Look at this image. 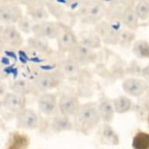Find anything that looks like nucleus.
Segmentation results:
<instances>
[{
    "instance_id": "nucleus-1",
    "label": "nucleus",
    "mask_w": 149,
    "mask_h": 149,
    "mask_svg": "<svg viewBox=\"0 0 149 149\" xmlns=\"http://www.w3.org/2000/svg\"><path fill=\"white\" fill-rule=\"evenodd\" d=\"M74 118L75 124L83 131H89L95 128L102 120L96 102L81 105Z\"/></svg>"
},
{
    "instance_id": "nucleus-2",
    "label": "nucleus",
    "mask_w": 149,
    "mask_h": 149,
    "mask_svg": "<svg viewBox=\"0 0 149 149\" xmlns=\"http://www.w3.org/2000/svg\"><path fill=\"white\" fill-rule=\"evenodd\" d=\"M65 75L59 70L41 73L33 81L34 87L41 92H48L58 88L64 80Z\"/></svg>"
},
{
    "instance_id": "nucleus-3",
    "label": "nucleus",
    "mask_w": 149,
    "mask_h": 149,
    "mask_svg": "<svg viewBox=\"0 0 149 149\" xmlns=\"http://www.w3.org/2000/svg\"><path fill=\"white\" fill-rule=\"evenodd\" d=\"M105 5L100 1H89L79 7V15L84 22L96 24L106 15Z\"/></svg>"
},
{
    "instance_id": "nucleus-4",
    "label": "nucleus",
    "mask_w": 149,
    "mask_h": 149,
    "mask_svg": "<svg viewBox=\"0 0 149 149\" xmlns=\"http://www.w3.org/2000/svg\"><path fill=\"white\" fill-rule=\"evenodd\" d=\"M120 31L121 29L120 28L119 21L103 22L97 26L95 31L101 39L108 45L119 44Z\"/></svg>"
},
{
    "instance_id": "nucleus-5",
    "label": "nucleus",
    "mask_w": 149,
    "mask_h": 149,
    "mask_svg": "<svg viewBox=\"0 0 149 149\" xmlns=\"http://www.w3.org/2000/svg\"><path fill=\"white\" fill-rule=\"evenodd\" d=\"M62 23L42 21L34 24L33 34L34 37L42 39H56L61 31Z\"/></svg>"
},
{
    "instance_id": "nucleus-6",
    "label": "nucleus",
    "mask_w": 149,
    "mask_h": 149,
    "mask_svg": "<svg viewBox=\"0 0 149 149\" xmlns=\"http://www.w3.org/2000/svg\"><path fill=\"white\" fill-rule=\"evenodd\" d=\"M56 42L59 52L69 53L78 44L79 40L70 26L62 24L61 31L56 38Z\"/></svg>"
},
{
    "instance_id": "nucleus-7",
    "label": "nucleus",
    "mask_w": 149,
    "mask_h": 149,
    "mask_svg": "<svg viewBox=\"0 0 149 149\" xmlns=\"http://www.w3.org/2000/svg\"><path fill=\"white\" fill-rule=\"evenodd\" d=\"M68 57L73 59L81 66L94 63L97 59V54L91 49L79 42L68 53Z\"/></svg>"
},
{
    "instance_id": "nucleus-8",
    "label": "nucleus",
    "mask_w": 149,
    "mask_h": 149,
    "mask_svg": "<svg viewBox=\"0 0 149 149\" xmlns=\"http://www.w3.org/2000/svg\"><path fill=\"white\" fill-rule=\"evenodd\" d=\"M80 106L81 103L79 102L78 98L76 96L70 94L62 95L58 102V108L60 114L69 117H74Z\"/></svg>"
},
{
    "instance_id": "nucleus-9",
    "label": "nucleus",
    "mask_w": 149,
    "mask_h": 149,
    "mask_svg": "<svg viewBox=\"0 0 149 149\" xmlns=\"http://www.w3.org/2000/svg\"><path fill=\"white\" fill-rule=\"evenodd\" d=\"M26 96L14 92H9L4 95L1 101V105L7 110L17 113L26 108Z\"/></svg>"
},
{
    "instance_id": "nucleus-10",
    "label": "nucleus",
    "mask_w": 149,
    "mask_h": 149,
    "mask_svg": "<svg viewBox=\"0 0 149 149\" xmlns=\"http://www.w3.org/2000/svg\"><path fill=\"white\" fill-rule=\"evenodd\" d=\"M1 39L10 47L19 49L23 45L24 39L18 28L14 25H6L1 31Z\"/></svg>"
},
{
    "instance_id": "nucleus-11",
    "label": "nucleus",
    "mask_w": 149,
    "mask_h": 149,
    "mask_svg": "<svg viewBox=\"0 0 149 149\" xmlns=\"http://www.w3.org/2000/svg\"><path fill=\"white\" fill-rule=\"evenodd\" d=\"M16 123L20 129H34L38 125V117L34 110L24 108L17 113Z\"/></svg>"
},
{
    "instance_id": "nucleus-12",
    "label": "nucleus",
    "mask_w": 149,
    "mask_h": 149,
    "mask_svg": "<svg viewBox=\"0 0 149 149\" xmlns=\"http://www.w3.org/2000/svg\"><path fill=\"white\" fill-rule=\"evenodd\" d=\"M22 17V10L19 6L14 4H4L1 6L0 19L3 24L6 25L17 24Z\"/></svg>"
},
{
    "instance_id": "nucleus-13",
    "label": "nucleus",
    "mask_w": 149,
    "mask_h": 149,
    "mask_svg": "<svg viewBox=\"0 0 149 149\" xmlns=\"http://www.w3.org/2000/svg\"><path fill=\"white\" fill-rule=\"evenodd\" d=\"M148 88L146 81L141 79L130 77L123 81L122 88L126 94L133 97H139L142 95Z\"/></svg>"
},
{
    "instance_id": "nucleus-14",
    "label": "nucleus",
    "mask_w": 149,
    "mask_h": 149,
    "mask_svg": "<svg viewBox=\"0 0 149 149\" xmlns=\"http://www.w3.org/2000/svg\"><path fill=\"white\" fill-rule=\"evenodd\" d=\"M57 106V97L53 93H43L38 99V107L40 113L45 116L52 115Z\"/></svg>"
},
{
    "instance_id": "nucleus-15",
    "label": "nucleus",
    "mask_w": 149,
    "mask_h": 149,
    "mask_svg": "<svg viewBox=\"0 0 149 149\" xmlns=\"http://www.w3.org/2000/svg\"><path fill=\"white\" fill-rule=\"evenodd\" d=\"M27 11L30 17L37 23L48 20L49 13L41 0H31L27 4Z\"/></svg>"
},
{
    "instance_id": "nucleus-16",
    "label": "nucleus",
    "mask_w": 149,
    "mask_h": 149,
    "mask_svg": "<svg viewBox=\"0 0 149 149\" xmlns=\"http://www.w3.org/2000/svg\"><path fill=\"white\" fill-rule=\"evenodd\" d=\"M98 109L101 119L104 122L109 123L113 120L116 113L113 103L105 95L101 96L100 101L98 105Z\"/></svg>"
},
{
    "instance_id": "nucleus-17",
    "label": "nucleus",
    "mask_w": 149,
    "mask_h": 149,
    "mask_svg": "<svg viewBox=\"0 0 149 149\" xmlns=\"http://www.w3.org/2000/svg\"><path fill=\"white\" fill-rule=\"evenodd\" d=\"M10 89L12 92L26 96L28 94L34 92L36 88L34 87L33 83H31L25 79L20 78L10 84Z\"/></svg>"
},
{
    "instance_id": "nucleus-18",
    "label": "nucleus",
    "mask_w": 149,
    "mask_h": 149,
    "mask_svg": "<svg viewBox=\"0 0 149 149\" xmlns=\"http://www.w3.org/2000/svg\"><path fill=\"white\" fill-rule=\"evenodd\" d=\"M52 127L55 132L60 133L68 131L73 129V125L70 117L60 114L56 116L52 122Z\"/></svg>"
},
{
    "instance_id": "nucleus-19",
    "label": "nucleus",
    "mask_w": 149,
    "mask_h": 149,
    "mask_svg": "<svg viewBox=\"0 0 149 149\" xmlns=\"http://www.w3.org/2000/svg\"><path fill=\"white\" fill-rule=\"evenodd\" d=\"M81 66L73 59L67 56V58L63 59L59 63V70L65 76L73 77L77 75L80 72Z\"/></svg>"
},
{
    "instance_id": "nucleus-20",
    "label": "nucleus",
    "mask_w": 149,
    "mask_h": 149,
    "mask_svg": "<svg viewBox=\"0 0 149 149\" xmlns=\"http://www.w3.org/2000/svg\"><path fill=\"white\" fill-rule=\"evenodd\" d=\"M101 42H102V39L96 32L84 33L81 35V39L79 41L80 43L91 49L100 48Z\"/></svg>"
},
{
    "instance_id": "nucleus-21",
    "label": "nucleus",
    "mask_w": 149,
    "mask_h": 149,
    "mask_svg": "<svg viewBox=\"0 0 149 149\" xmlns=\"http://www.w3.org/2000/svg\"><path fill=\"white\" fill-rule=\"evenodd\" d=\"M113 103L116 113L119 114H124L128 113L133 108L132 101L126 96H120L118 98H114L113 100Z\"/></svg>"
},
{
    "instance_id": "nucleus-22",
    "label": "nucleus",
    "mask_w": 149,
    "mask_h": 149,
    "mask_svg": "<svg viewBox=\"0 0 149 149\" xmlns=\"http://www.w3.org/2000/svg\"><path fill=\"white\" fill-rule=\"evenodd\" d=\"M138 19L135 10L128 7L123 15L121 20L129 29L135 30L138 26Z\"/></svg>"
},
{
    "instance_id": "nucleus-23",
    "label": "nucleus",
    "mask_w": 149,
    "mask_h": 149,
    "mask_svg": "<svg viewBox=\"0 0 149 149\" xmlns=\"http://www.w3.org/2000/svg\"><path fill=\"white\" fill-rule=\"evenodd\" d=\"M133 52L139 59H149V43L144 40H138L133 45Z\"/></svg>"
},
{
    "instance_id": "nucleus-24",
    "label": "nucleus",
    "mask_w": 149,
    "mask_h": 149,
    "mask_svg": "<svg viewBox=\"0 0 149 149\" xmlns=\"http://www.w3.org/2000/svg\"><path fill=\"white\" fill-rule=\"evenodd\" d=\"M102 137L104 141L110 144H116L119 142L118 135L116 134L113 127L107 123H105L102 127Z\"/></svg>"
},
{
    "instance_id": "nucleus-25",
    "label": "nucleus",
    "mask_w": 149,
    "mask_h": 149,
    "mask_svg": "<svg viewBox=\"0 0 149 149\" xmlns=\"http://www.w3.org/2000/svg\"><path fill=\"white\" fill-rule=\"evenodd\" d=\"M134 149H149V134L145 132L137 133L132 142Z\"/></svg>"
},
{
    "instance_id": "nucleus-26",
    "label": "nucleus",
    "mask_w": 149,
    "mask_h": 149,
    "mask_svg": "<svg viewBox=\"0 0 149 149\" xmlns=\"http://www.w3.org/2000/svg\"><path fill=\"white\" fill-rule=\"evenodd\" d=\"M27 43L31 49L40 52H46L49 50V45L47 40L38 38L36 37L30 38L27 40Z\"/></svg>"
},
{
    "instance_id": "nucleus-27",
    "label": "nucleus",
    "mask_w": 149,
    "mask_h": 149,
    "mask_svg": "<svg viewBox=\"0 0 149 149\" xmlns=\"http://www.w3.org/2000/svg\"><path fill=\"white\" fill-rule=\"evenodd\" d=\"M134 39L135 34L131 31L127 29L121 30L120 34V40H119V44L121 46L128 49Z\"/></svg>"
},
{
    "instance_id": "nucleus-28",
    "label": "nucleus",
    "mask_w": 149,
    "mask_h": 149,
    "mask_svg": "<svg viewBox=\"0 0 149 149\" xmlns=\"http://www.w3.org/2000/svg\"><path fill=\"white\" fill-rule=\"evenodd\" d=\"M13 145L18 149L27 148L29 144V139L27 135L21 134V133H14L13 135Z\"/></svg>"
},
{
    "instance_id": "nucleus-29",
    "label": "nucleus",
    "mask_w": 149,
    "mask_h": 149,
    "mask_svg": "<svg viewBox=\"0 0 149 149\" xmlns=\"http://www.w3.org/2000/svg\"><path fill=\"white\" fill-rule=\"evenodd\" d=\"M32 19L27 16H23L20 20L17 23V28L20 31L26 34L33 33V27L34 24H33Z\"/></svg>"
},
{
    "instance_id": "nucleus-30",
    "label": "nucleus",
    "mask_w": 149,
    "mask_h": 149,
    "mask_svg": "<svg viewBox=\"0 0 149 149\" xmlns=\"http://www.w3.org/2000/svg\"><path fill=\"white\" fill-rule=\"evenodd\" d=\"M136 14L141 20H146L149 17V4L145 1L140 2L135 8Z\"/></svg>"
},
{
    "instance_id": "nucleus-31",
    "label": "nucleus",
    "mask_w": 149,
    "mask_h": 149,
    "mask_svg": "<svg viewBox=\"0 0 149 149\" xmlns=\"http://www.w3.org/2000/svg\"><path fill=\"white\" fill-rule=\"evenodd\" d=\"M142 74H143L144 76L149 77V63L142 69Z\"/></svg>"
},
{
    "instance_id": "nucleus-32",
    "label": "nucleus",
    "mask_w": 149,
    "mask_h": 149,
    "mask_svg": "<svg viewBox=\"0 0 149 149\" xmlns=\"http://www.w3.org/2000/svg\"><path fill=\"white\" fill-rule=\"evenodd\" d=\"M9 149H18V148H14V147H12V146H11Z\"/></svg>"
},
{
    "instance_id": "nucleus-33",
    "label": "nucleus",
    "mask_w": 149,
    "mask_h": 149,
    "mask_svg": "<svg viewBox=\"0 0 149 149\" xmlns=\"http://www.w3.org/2000/svg\"><path fill=\"white\" fill-rule=\"evenodd\" d=\"M148 124H149V116H148Z\"/></svg>"
}]
</instances>
